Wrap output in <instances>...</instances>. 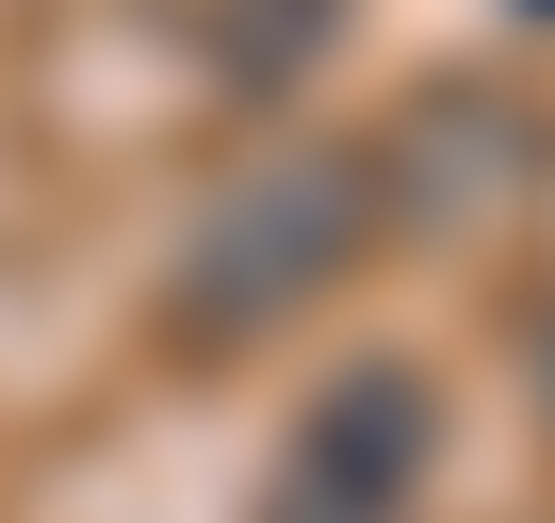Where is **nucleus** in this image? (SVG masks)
I'll use <instances>...</instances> for the list:
<instances>
[{"label":"nucleus","mask_w":555,"mask_h":523,"mask_svg":"<svg viewBox=\"0 0 555 523\" xmlns=\"http://www.w3.org/2000/svg\"><path fill=\"white\" fill-rule=\"evenodd\" d=\"M327 50H344V0H229L212 17V82L229 99H295Z\"/></svg>","instance_id":"4"},{"label":"nucleus","mask_w":555,"mask_h":523,"mask_svg":"<svg viewBox=\"0 0 555 523\" xmlns=\"http://www.w3.org/2000/svg\"><path fill=\"white\" fill-rule=\"evenodd\" d=\"M425 474H441V377L425 360H344L295 409V442H278L261 523H409Z\"/></svg>","instance_id":"3"},{"label":"nucleus","mask_w":555,"mask_h":523,"mask_svg":"<svg viewBox=\"0 0 555 523\" xmlns=\"http://www.w3.org/2000/svg\"><path fill=\"white\" fill-rule=\"evenodd\" d=\"M539 180H555V115H539V99H506L490 66L409 82V99H392V131L360 148V196H376V229H392V245H506V229L539 213Z\"/></svg>","instance_id":"2"},{"label":"nucleus","mask_w":555,"mask_h":523,"mask_svg":"<svg viewBox=\"0 0 555 523\" xmlns=\"http://www.w3.org/2000/svg\"><path fill=\"white\" fill-rule=\"evenodd\" d=\"M539 409H555V311H539Z\"/></svg>","instance_id":"5"},{"label":"nucleus","mask_w":555,"mask_h":523,"mask_svg":"<svg viewBox=\"0 0 555 523\" xmlns=\"http://www.w3.org/2000/svg\"><path fill=\"white\" fill-rule=\"evenodd\" d=\"M344 262H376V196L360 148H245V180L180 229L164 262V344L180 360H245L278 344L311 295H344Z\"/></svg>","instance_id":"1"}]
</instances>
